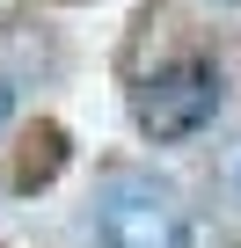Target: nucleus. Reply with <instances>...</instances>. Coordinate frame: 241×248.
<instances>
[{"label":"nucleus","mask_w":241,"mask_h":248,"mask_svg":"<svg viewBox=\"0 0 241 248\" xmlns=\"http://www.w3.org/2000/svg\"><path fill=\"white\" fill-rule=\"evenodd\" d=\"M95 226H102L110 248H190V212L154 175H110V190L95 204Z\"/></svg>","instance_id":"obj_1"},{"label":"nucleus","mask_w":241,"mask_h":248,"mask_svg":"<svg viewBox=\"0 0 241 248\" xmlns=\"http://www.w3.org/2000/svg\"><path fill=\"white\" fill-rule=\"evenodd\" d=\"M212 109H219V73L197 66V59L146 73L139 95H132V117L146 124L154 139H190L197 124H212Z\"/></svg>","instance_id":"obj_2"},{"label":"nucleus","mask_w":241,"mask_h":248,"mask_svg":"<svg viewBox=\"0 0 241 248\" xmlns=\"http://www.w3.org/2000/svg\"><path fill=\"white\" fill-rule=\"evenodd\" d=\"M8 102H15V95H8V80H0V124H8Z\"/></svg>","instance_id":"obj_3"}]
</instances>
